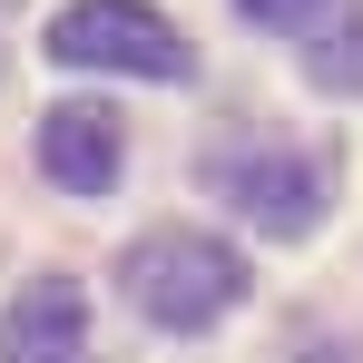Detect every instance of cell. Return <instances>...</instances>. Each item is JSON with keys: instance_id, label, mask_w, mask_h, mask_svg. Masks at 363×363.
Returning a JSON list of instances; mask_svg holds the SVG:
<instances>
[{"instance_id": "4", "label": "cell", "mask_w": 363, "mask_h": 363, "mask_svg": "<svg viewBox=\"0 0 363 363\" xmlns=\"http://www.w3.org/2000/svg\"><path fill=\"white\" fill-rule=\"evenodd\" d=\"M0 363H89V295H79V275H30L10 295Z\"/></svg>"}, {"instance_id": "2", "label": "cell", "mask_w": 363, "mask_h": 363, "mask_svg": "<svg viewBox=\"0 0 363 363\" xmlns=\"http://www.w3.org/2000/svg\"><path fill=\"white\" fill-rule=\"evenodd\" d=\"M206 196H226V216H245L255 236H304L334 196V157L285 138H226L206 147Z\"/></svg>"}, {"instance_id": "6", "label": "cell", "mask_w": 363, "mask_h": 363, "mask_svg": "<svg viewBox=\"0 0 363 363\" xmlns=\"http://www.w3.org/2000/svg\"><path fill=\"white\" fill-rule=\"evenodd\" d=\"M304 79L334 89V99H363V0H344V10L314 20V40H304Z\"/></svg>"}, {"instance_id": "7", "label": "cell", "mask_w": 363, "mask_h": 363, "mask_svg": "<svg viewBox=\"0 0 363 363\" xmlns=\"http://www.w3.org/2000/svg\"><path fill=\"white\" fill-rule=\"evenodd\" d=\"M236 10H245V20H265V30H314L334 0H236Z\"/></svg>"}, {"instance_id": "1", "label": "cell", "mask_w": 363, "mask_h": 363, "mask_svg": "<svg viewBox=\"0 0 363 363\" xmlns=\"http://www.w3.org/2000/svg\"><path fill=\"white\" fill-rule=\"evenodd\" d=\"M118 295L157 324V334H206L245 304V255L206 226H147L118 255Z\"/></svg>"}, {"instance_id": "3", "label": "cell", "mask_w": 363, "mask_h": 363, "mask_svg": "<svg viewBox=\"0 0 363 363\" xmlns=\"http://www.w3.org/2000/svg\"><path fill=\"white\" fill-rule=\"evenodd\" d=\"M50 60L108 79H196V50L157 0H69L50 20Z\"/></svg>"}, {"instance_id": "5", "label": "cell", "mask_w": 363, "mask_h": 363, "mask_svg": "<svg viewBox=\"0 0 363 363\" xmlns=\"http://www.w3.org/2000/svg\"><path fill=\"white\" fill-rule=\"evenodd\" d=\"M40 167H50V186H69V196H108L128 167V128L118 108H89V99H60L50 118H40Z\"/></svg>"}]
</instances>
